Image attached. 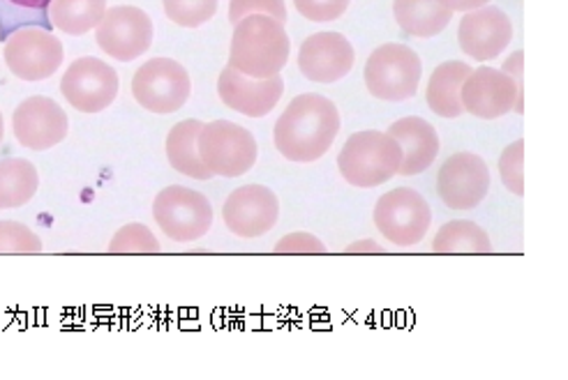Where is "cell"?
<instances>
[{
  "mask_svg": "<svg viewBox=\"0 0 568 380\" xmlns=\"http://www.w3.org/2000/svg\"><path fill=\"white\" fill-rule=\"evenodd\" d=\"M6 136V121H3V113H0V143H3Z\"/></svg>",
  "mask_w": 568,
  "mask_h": 380,
  "instance_id": "37",
  "label": "cell"
},
{
  "mask_svg": "<svg viewBox=\"0 0 568 380\" xmlns=\"http://www.w3.org/2000/svg\"><path fill=\"white\" fill-rule=\"evenodd\" d=\"M155 233L144 224H125L109 243V254H160Z\"/></svg>",
  "mask_w": 568,
  "mask_h": 380,
  "instance_id": "28",
  "label": "cell"
},
{
  "mask_svg": "<svg viewBox=\"0 0 568 380\" xmlns=\"http://www.w3.org/2000/svg\"><path fill=\"white\" fill-rule=\"evenodd\" d=\"M290 35L284 23L266 14H250L234 25L230 68L252 79H271L290 61Z\"/></svg>",
  "mask_w": 568,
  "mask_h": 380,
  "instance_id": "2",
  "label": "cell"
},
{
  "mask_svg": "<svg viewBox=\"0 0 568 380\" xmlns=\"http://www.w3.org/2000/svg\"><path fill=\"white\" fill-rule=\"evenodd\" d=\"M365 85L371 95L384 102H405L418 93L423 63L414 49L388 42L377 47L367 58Z\"/></svg>",
  "mask_w": 568,
  "mask_h": 380,
  "instance_id": "4",
  "label": "cell"
},
{
  "mask_svg": "<svg viewBox=\"0 0 568 380\" xmlns=\"http://www.w3.org/2000/svg\"><path fill=\"white\" fill-rule=\"evenodd\" d=\"M121 79L111 65L100 58L87 55L65 70L61 79V93L81 113H100L116 100Z\"/></svg>",
  "mask_w": 568,
  "mask_h": 380,
  "instance_id": "11",
  "label": "cell"
},
{
  "mask_svg": "<svg viewBox=\"0 0 568 380\" xmlns=\"http://www.w3.org/2000/svg\"><path fill=\"white\" fill-rule=\"evenodd\" d=\"M349 3L352 0H294V8L312 23H326L343 17Z\"/></svg>",
  "mask_w": 568,
  "mask_h": 380,
  "instance_id": "31",
  "label": "cell"
},
{
  "mask_svg": "<svg viewBox=\"0 0 568 380\" xmlns=\"http://www.w3.org/2000/svg\"><path fill=\"white\" fill-rule=\"evenodd\" d=\"M6 6H12V8H19L23 12H33V14H42L49 10V3L51 0H3Z\"/></svg>",
  "mask_w": 568,
  "mask_h": 380,
  "instance_id": "35",
  "label": "cell"
},
{
  "mask_svg": "<svg viewBox=\"0 0 568 380\" xmlns=\"http://www.w3.org/2000/svg\"><path fill=\"white\" fill-rule=\"evenodd\" d=\"M273 251L287 254V256H296V254L317 256V254H326V245L317 236H312V233L296 230V233H290V236L280 238L277 245L273 247Z\"/></svg>",
  "mask_w": 568,
  "mask_h": 380,
  "instance_id": "32",
  "label": "cell"
},
{
  "mask_svg": "<svg viewBox=\"0 0 568 380\" xmlns=\"http://www.w3.org/2000/svg\"><path fill=\"white\" fill-rule=\"evenodd\" d=\"M442 3L450 10V12H474L478 8H486L493 0H442Z\"/></svg>",
  "mask_w": 568,
  "mask_h": 380,
  "instance_id": "34",
  "label": "cell"
},
{
  "mask_svg": "<svg viewBox=\"0 0 568 380\" xmlns=\"http://www.w3.org/2000/svg\"><path fill=\"white\" fill-rule=\"evenodd\" d=\"M356 63L352 42L343 33H315L298 49V68L315 83H335L345 79Z\"/></svg>",
  "mask_w": 568,
  "mask_h": 380,
  "instance_id": "17",
  "label": "cell"
},
{
  "mask_svg": "<svg viewBox=\"0 0 568 380\" xmlns=\"http://www.w3.org/2000/svg\"><path fill=\"white\" fill-rule=\"evenodd\" d=\"M499 175L504 187L516 194L525 196V141L518 138L508 145L499 157Z\"/></svg>",
  "mask_w": 568,
  "mask_h": 380,
  "instance_id": "29",
  "label": "cell"
},
{
  "mask_svg": "<svg viewBox=\"0 0 568 380\" xmlns=\"http://www.w3.org/2000/svg\"><path fill=\"white\" fill-rule=\"evenodd\" d=\"M373 219L386 243L409 249L428 236L433 210L416 189L397 187L379 196Z\"/></svg>",
  "mask_w": 568,
  "mask_h": 380,
  "instance_id": "7",
  "label": "cell"
},
{
  "mask_svg": "<svg viewBox=\"0 0 568 380\" xmlns=\"http://www.w3.org/2000/svg\"><path fill=\"white\" fill-rule=\"evenodd\" d=\"M106 12V0H51L49 21L65 35L95 31Z\"/></svg>",
  "mask_w": 568,
  "mask_h": 380,
  "instance_id": "24",
  "label": "cell"
},
{
  "mask_svg": "<svg viewBox=\"0 0 568 380\" xmlns=\"http://www.w3.org/2000/svg\"><path fill=\"white\" fill-rule=\"evenodd\" d=\"M42 251V240L36 230L19 222L0 219V256H31Z\"/></svg>",
  "mask_w": 568,
  "mask_h": 380,
  "instance_id": "27",
  "label": "cell"
},
{
  "mask_svg": "<svg viewBox=\"0 0 568 380\" xmlns=\"http://www.w3.org/2000/svg\"><path fill=\"white\" fill-rule=\"evenodd\" d=\"M460 49L476 61L486 63L501 55V51L514 40V23L508 14L495 6L467 12L458 28Z\"/></svg>",
  "mask_w": 568,
  "mask_h": 380,
  "instance_id": "18",
  "label": "cell"
},
{
  "mask_svg": "<svg viewBox=\"0 0 568 380\" xmlns=\"http://www.w3.org/2000/svg\"><path fill=\"white\" fill-rule=\"evenodd\" d=\"M38 168L21 157L0 160V210L26 206L38 194Z\"/></svg>",
  "mask_w": 568,
  "mask_h": 380,
  "instance_id": "23",
  "label": "cell"
},
{
  "mask_svg": "<svg viewBox=\"0 0 568 380\" xmlns=\"http://www.w3.org/2000/svg\"><path fill=\"white\" fill-rule=\"evenodd\" d=\"M3 58L17 79L44 81L61 70L65 49L47 28H19L8 35Z\"/></svg>",
  "mask_w": 568,
  "mask_h": 380,
  "instance_id": "9",
  "label": "cell"
},
{
  "mask_svg": "<svg viewBox=\"0 0 568 380\" xmlns=\"http://www.w3.org/2000/svg\"><path fill=\"white\" fill-rule=\"evenodd\" d=\"M388 134L403 151V164L397 175H418L435 164L439 155V134L428 121L407 115V119L395 121L388 127Z\"/></svg>",
  "mask_w": 568,
  "mask_h": 380,
  "instance_id": "19",
  "label": "cell"
},
{
  "mask_svg": "<svg viewBox=\"0 0 568 380\" xmlns=\"http://www.w3.org/2000/svg\"><path fill=\"white\" fill-rule=\"evenodd\" d=\"M501 72L508 74L510 79H514V83L518 85L520 97H525V95H523V93H525V88H523V76H525V51H516L514 55H510L508 61L504 63Z\"/></svg>",
  "mask_w": 568,
  "mask_h": 380,
  "instance_id": "33",
  "label": "cell"
},
{
  "mask_svg": "<svg viewBox=\"0 0 568 380\" xmlns=\"http://www.w3.org/2000/svg\"><path fill=\"white\" fill-rule=\"evenodd\" d=\"M403 164V151L388 132L365 130L347 138L337 155L339 175L358 189H373L395 178Z\"/></svg>",
  "mask_w": 568,
  "mask_h": 380,
  "instance_id": "3",
  "label": "cell"
},
{
  "mask_svg": "<svg viewBox=\"0 0 568 380\" xmlns=\"http://www.w3.org/2000/svg\"><path fill=\"white\" fill-rule=\"evenodd\" d=\"M199 157L213 175L239 178L257 162L260 148L252 132L232 121L204 123L196 138Z\"/></svg>",
  "mask_w": 568,
  "mask_h": 380,
  "instance_id": "5",
  "label": "cell"
},
{
  "mask_svg": "<svg viewBox=\"0 0 568 380\" xmlns=\"http://www.w3.org/2000/svg\"><path fill=\"white\" fill-rule=\"evenodd\" d=\"M192 83L187 70L174 58H151L132 76V95L151 113H176L190 100Z\"/></svg>",
  "mask_w": 568,
  "mask_h": 380,
  "instance_id": "8",
  "label": "cell"
},
{
  "mask_svg": "<svg viewBox=\"0 0 568 380\" xmlns=\"http://www.w3.org/2000/svg\"><path fill=\"white\" fill-rule=\"evenodd\" d=\"M460 102L467 113L483 121L501 119L510 111H525V97H520L514 79L495 68L471 70L463 83Z\"/></svg>",
  "mask_w": 568,
  "mask_h": 380,
  "instance_id": "13",
  "label": "cell"
},
{
  "mask_svg": "<svg viewBox=\"0 0 568 380\" xmlns=\"http://www.w3.org/2000/svg\"><path fill=\"white\" fill-rule=\"evenodd\" d=\"M393 14L412 38H435L453 19L442 0H393Z\"/></svg>",
  "mask_w": 568,
  "mask_h": 380,
  "instance_id": "21",
  "label": "cell"
},
{
  "mask_svg": "<svg viewBox=\"0 0 568 380\" xmlns=\"http://www.w3.org/2000/svg\"><path fill=\"white\" fill-rule=\"evenodd\" d=\"M164 14L181 28H199L211 21L220 0H162Z\"/></svg>",
  "mask_w": 568,
  "mask_h": 380,
  "instance_id": "26",
  "label": "cell"
},
{
  "mask_svg": "<svg viewBox=\"0 0 568 380\" xmlns=\"http://www.w3.org/2000/svg\"><path fill=\"white\" fill-rule=\"evenodd\" d=\"M345 254H384V247L373 240H358V243L345 247Z\"/></svg>",
  "mask_w": 568,
  "mask_h": 380,
  "instance_id": "36",
  "label": "cell"
},
{
  "mask_svg": "<svg viewBox=\"0 0 568 380\" xmlns=\"http://www.w3.org/2000/svg\"><path fill=\"white\" fill-rule=\"evenodd\" d=\"M250 14H266L275 21H287V3L284 0H232L230 3V21L236 25L241 19Z\"/></svg>",
  "mask_w": 568,
  "mask_h": 380,
  "instance_id": "30",
  "label": "cell"
},
{
  "mask_svg": "<svg viewBox=\"0 0 568 380\" xmlns=\"http://www.w3.org/2000/svg\"><path fill=\"white\" fill-rule=\"evenodd\" d=\"M339 111L324 95L294 97L275 123V148L296 164L322 160L339 134Z\"/></svg>",
  "mask_w": 568,
  "mask_h": 380,
  "instance_id": "1",
  "label": "cell"
},
{
  "mask_svg": "<svg viewBox=\"0 0 568 380\" xmlns=\"http://www.w3.org/2000/svg\"><path fill=\"white\" fill-rule=\"evenodd\" d=\"M204 123L202 121H181L179 125L172 127L166 136V160L172 164L174 171L187 175L192 181H211L213 173L204 166L202 157H199L196 148V138L199 132H202Z\"/></svg>",
  "mask_w": 568,
  "mask_h": 380,
  "instance_id": "22",
  "label": "cell"
},
{
  "mask_svg": "<svg viewBox=\"0 0 568 380\" xmlns=\"http://www.w3.org/2000/svg\"><path fill=\"white\" fill-rule=\"evenodd\" d=\"M222 219L239 238H262L280 219V201L273 189L264 185H245L226 196Z\"/></svg>",
  "mask_w": 568,
  "mask_h": 380,
  "instance_id": "15",
  "label": "cell"
},
{
  "mask_svg": "<svg viewBox=\"0 0 568 380\" xmlns=\"http://www.w3.org/2000/svg\"><path fill=\"white\" fill-rule=\"evenodd\" d=\"M153 219L169 240L196 243L213 226V206L202 192L172 185L155 196Z\"/></svg>",
  "mask_w": 568,
  "mask_h": 380,
  "instance_id": "6",
  "label": "cell"
},
{
  "mask_svg": "<svg viewBox=\"0 0 568 380\" xmlns=\"http://www.w3.org/2000/svg\"><path fill=\"white\" fill-rule=\"evenodd\" d=\"M12 132L26 151H51L63 143L70 132V121L63 106L51 97H28L12 115Z\"/></svg>",
  "mask_w": 568,
  "mask_h": 380,
  "instance_id": "14",
  "label": "cell"
},
{
  "mask_svg": "<svg viewBox=\"0 0 568 380\" xmlns=\"http://www.w3.org/2000/svg\"><path fill=\"white\" fill-rule=\"evenodd\" d=\"M220 100L247 119H264L284 95V81L277 76L252 79L226 65L217 79Z\"/></svg>",
  "mask_w": 568,
  "mask_h": 380,
  "instance_id": "16",
  "label": "cell"
},
{
  "mask_svg": "<svg viewBox=\"0 0 568 380\" xmlns=\"http://www.w3.org/2000/svg\"><path fill=\"white\" fill-rule=\"evenodd\" d=\"M490 192V168L474 153L450 155L437 173V194L448 210H474Z\"/></svg>",
  "mask_w": 568,
  "mask_h": 380,
  "instance_id": "12",
  "label": "cell"
},
{
  "mask_svg": "<svg viewBox=\"0 0 568 380\" xmlns=\"http://www.w3.org/2000/svg\"><path fill=\"white\" fill-rule=\"evenodd\" d=\"M435 254H493V243L486 228L469 219L446 222L433 240Z\"/></svg>",
  "mask_w": 568,
  "mask_h": 380,
  "instance_id": "25",
  "label": "cell"
},
{
  "mask_svg": "<svg viewBox=\"0 0 568 380\" xmlns=\"http://www.w3.org/2000/svg\"><path fill=\"white\" fill-rule=\"evenodd\" d=\"M471 74V65L463 61H446L439 68H435L430 81H428V91H425V97H428V106L433 113L442 115V119H458V115L465 113L460 93H463V83Z\"/></svg>",
  "mask_w": 568,
  "mask_h": 380,
  "instance_id": "20",
  "label": "cell"
},
{
  "mask_svg": "<svg viewBox=\"0 0 568 380\" xmlns=\"http://www.w3.org/2000/svg\"><path fill=\"white\" fill-rule=\"evenodd\" d=\"M95 40L109 58L132 63L151 49L153 21L144 10L132 6L111 8L95 28Z\"/></svg>",
  "mask_w": 568,
  "mask_h": 380,
  "instance_id": "10",
  "label": "cell"
}]
</instances>
